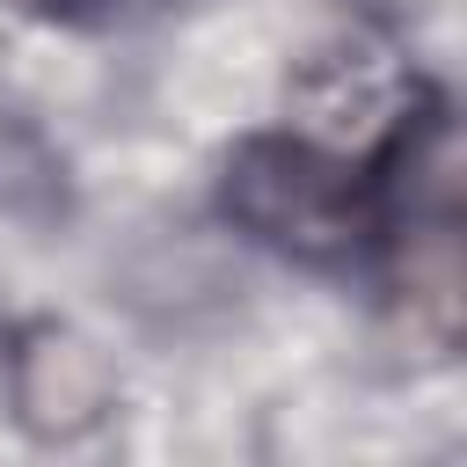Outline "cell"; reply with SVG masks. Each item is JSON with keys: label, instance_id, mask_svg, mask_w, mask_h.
Masks as SVG:
<instances>
[{"label": "cell", "instance_id": "1", "mask_svg": "<svg viewBox=\"0 0 467 467\" xmlns=\"http://www.w3.org/2000/svg\"><path fill=\"white\" fill-rule=\"evenodd\" d=\"M431 124H438V102H423L409 80V95H394L387 124L358 153L306 131H255L226 153L219 212L248 241L306 270H379L401 212V168Z\"/></svg>", "mask_w": 467, "mask_h": 467}, {"label": "cell", "instance_id": "2", "mask_svg": "<svg viewBox=\"0 0 467 467\" xmlns=\"http://www.w3.org/2000/svg\"><path fill=\"white\" fill-rule=\"evenodd\" d=\"M0 7H15V15H44V22H80V15H95V7H109V0H0Z\"/></svg>", "mask_w": 467, "mask_h": 467}]
</instances>
